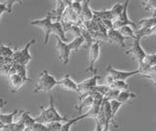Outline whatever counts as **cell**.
Returning a JSON list of instances; mask_svg holds the SVG:
<instances>
[{
	"mask_svg": "<svg viewBox=\"0 0 156 131\" xmlns=\"http://www.w3.org/2000/svg\"><path fill=\"white\" fill-rule=\"evenodd\" d=\"M58 83V80L49 74L48 71H43L40 74L37 86L33 89V93H49Z\"/></svg>",
	"mask_w": 156,
	"mask_h": 131,
	"instance_id": "obj_3",
	"label": "cell"
},
{
	"mask_svg": "<svg viewBox=\"0 0 156 131\" xmlns=\"http://www.w3.org/2000/svg\"><path fill=\"white\" fill-rule=\"evenodd\" d=\"M110 106H111L112 115H113V118H115V115L117 114V111H118V110L121 108V106H123V104H122L121 102L117 101V100H112V101H110Z\"/></svg>",
	"mask_w": 156,
	"mask_h": 131,
	"instance_id": "obj_32",
	"label": "cell"
},
{
	"mask_svg": "<svg viewBox=\"0 0 156 131\" xmlns=\"http://www.w3.org/2000/svg\"><path fill=\"white\" fill-rule=\"evenodd\" d=\"M15 52L12 48L8 46H5L4 44H1V50H0V55H1V59H8V58H13Z\"/></svg>",
	"mask_w": 156,
	"mask_h": 131,
	"instance_id": "obj_24",
	"label": "cell"
},
{
	"mask_svg": "<svg viewBox=\"0 0 156 131\" xmlns=\"http://www.w3.org/2000/svg\"><path fill=\"white\" fill-rule=\"evenodd\" d=\"M9 79H10V82H11V84L13 86V92L15 91H18L21 87L26 83V81H24L21 76L19 75L15 74V75H12L9 76Z\"/></svg>",
	"mask_w": 156,
	"mask_h": 131,
	"instance_id": "obj_17",
	"label": "cell"
},
{
	"mask_svg": "<svg viewBox=\"0 0 156 131\" xmlns=\"http://www.w3.org/2000/svg\"><path fill=\"white\" fill-rule=\"evenodd\" d=\"M17 75H19L20 76L22 77V78L27 82L29 81V78L27 77V67L24 66H22V65H19V67H18V71H17Z\"/></svg>",
	"mask_w": 156,
	"mask_h": 131,
	"instance_id": "obj_31",
	"label": "cell"
},
{
	"mask_svg": "<svg viewBox=\"0 0 156 131\" xmlns=\"http://www.w3.org/2000/svg\"><path fill=\"white\" fill-rule=\"evenodd\" d=\"M86 118V115L85 114L84 115H78L77 118H72V119H68L66 122H63L62 123V129L61 131H70V128H71V126L73 124H75L77 121H80L82 119H84Z\"/></svg>",
	"mask_w": 156,
	"mask_h": 131,
	"instance_id": "obj_20",
	"label": "cell"
},
{
	"mask_svg": "<svg viewBox=\"0 0 156 131\" xmlns=\"http://www.w3.org/2000/svg\"><path fill=\"white\" fill-rule=\"evenodd\" d=\"M107 36H108V41H110L111 43H114V44L119 45L121 47H125L124 42L127 39V37L122 35L119 31L112 28L107 32Z\"/></svg>",
	"mask_w": 156,
	"mask_h": 131,
	"instance_id": "obj_12",
	"label": "cell"
},
{
	"mask_svg": "<svg viewBox=\"0 0 156 131\" xmlns=\"http://www.w3.org/2000/svg\"><path fill=\"white\" fill-rule=\"evenodd\" d=\"M53 15L52 12H48L47 15L44 17L43 19H39V20H35L31 22L32 26H36L38 27H40L43 30L44 33H45V37H44V46H46L49 42V37L50 35L53 33Z\"/></svg>",
	"mask_w": 156,
	"mask_h": 131,
	"instance_id": "obj_4",
	"label": "cell"
},
{
	"mask_svg": "<svg viewBox=\"0 0 156 131\" xmlns=\"http://www.w3.org/2000/svg\"><path fill=\"white\" fill-rule=\"evenodd\" d=\"M20 120L23 121V124L26 125L27 130L30 127L31 125H33L36 122L35 118H32L30 115H29V111H22V116H21V118H20Z\"/></svg>",
	"mask_w": 156,
	"mask_h": 131,
	"instance_id": "obj_21",
	"label": "cell"
},
{
	"mask_svg": "<svg viewBox=\"0 0 156 131\" xmlns=\"http://www.w3.org/2000/svg\"><path fill=\"white\" fill-rule=\"evenodd\" d=\"M135 98H138V95H136V94L132 93V92H129V91H121L120 94L118 95V97H117V101L121 102L122 104H125L129 100L135 99Z\"/></svg>",
	"mask_w": 156,
	"mask_h": 131,
	"instance_id": "obj_22",
	"label": "cell"
},
{
	"mask_svg": "<svg viewBox=\"0 0 156 131\" xmlns=\"http://www.w3.org/2000/svg\"><path fill=\"white\" fill-rule=\"evenodd\" d=\"M58 85L62 87L63 89H66L68 91H74L78 93V83H76L74 80L71 79L68 75H66L63 78L58 80Z\"/></svg>",
	"mask_w": 156,
	"mask_h": 131,
	"instance_id": "obj_13",
	"label": "cell"
},
{
	"mask_svg": "<svg viewBox=\"0 0 156 131\" xmlns=\"http://www.w3.org/2000/svg\"><path fill=\"white\" fill-rule=\"evenodd\" d=\"M68 5V1L66 0H58L56 1V8L55 10L51 11L53 15V20L55 19V22H62V18L63 13Z\"/></svg>",
	"mask_w": 156,
	"mask_h": 131,
	"instance_id": "obj_11",
	"label": "cell"
},
{
	"mask_svg": "<svg viewBox=\"0 0 156 131\" xmlns=\"http://www.w3.org/2000/svg\"><path fill=\"white\" fill-rule=\"evenodd\" d=\"M129 2L130 1H125V8H124V11L123 13L121 14V16L115 20L113 22V28L114 30H120L121 27H126V26H129V27H133V28H136V25L133 22L131 21L129 19V16H128V5H129Z\"/></svg>",
	"mask_w": 156,
	"mask_h": 131,
	"instance_id": "obj_9",
	"label": "cell"
},
{
	"mask_svg": "<svg viewBox=\"0 0 156 131\" xmlns=\"http://www.w3.org/2000/svg\"><path fill=\"white\" fill-rule=\"evenodd\" d=\"M140 39H141L140 37L136 36V38L134 39V43H133V45H132V47L130 48L129 50H127L125 52L126 55H129V54L133 55L135 57V59L138 61L140 67L143 66L144 62L145 60V57H146V55H147L145 53V51L143 49L141 45H140Z\"/></svg>",
	"mask_w": 156,
	"mask_h": 131,
	"instance_id": "obj_6",
	"label": "cell"
},
{
	"mask_svg": "<svg viewBox=\"0 0 156 131\" xmlns=\"http://www.w3.org/2000/svg\"><path fill=\"white\" fill-rule=\"evenodd\" d=\"M101 43L100 41H95L89 49V67L86 69V71H91L96 74L97 70L95 69V64L100 58L101 53Z\"/></svg>",
	"mask_w": 156,
	"mask_h": 131,
	"instance_id": "obj_7",
	"label": "cell"
},
{
	"mask_svg": "<svg viewBox=\"0 0 156 131\" xmlns=\"http://www.w3.org/2000/svg\"><path fill=\"white\" fill-rule=\"evenodd\" d=\"M109 90H110V87L107 86V85H98L96 88H95V91L97 92V93L101 94L104 97L106 95V93Z\"/></svg>",
	"mask_w": 156,
	"mask_h": 131,
	"instance_id": "obj_35",
	"label": "cell"
},
{
	"mask_svg": "<svg viewBox=\"0 0 156 131\" xmlns=\"http://www.w3.org/2000/svg\"><path fill=\"white\" fill-rule=\"evenodd\" d=\"M143 7L145 9V10H152L155 11L156 10V0H147V1H143Z\"/></svg>",
	"mask_w": 156,
	"mask_h": 131,
	"instance_id": "obj_33",
	"label": "cell"
},
{
	"mask_svg": "<svg viewBox=\"0 0 156 131\" xmlns=\"http://www.w3.org/2000/svg\"><path fill=\"white\" fill-rule=\"evenodd\" d=\"M120 92L119 90H115V89H111L107 92L106 95L105 96V99L107 100V101H112V100H117V97H118V95L120 94Z\"/></svg>",
	"mask_w": 156,
	"mask_h": 131,
	"instance_id": "obj_29",
	"label": "cell"
},
{
	"mask_svg": "<svg viewBox=\"0 0 156 131\" xmlns=\"http://www.w3.org/2000/svg\"><path fill=\"white\" fill-rule=\"evenodd\" d=\"M62 123L63 122H52L46 125L48 126V128L50 131H61Z\"/></svg>",
	"mask_w": 156,
	"mask_h": 131,
	"instance_id": "obj_36",
	"label": "cell"
},
{
	"mask_svg": "<svg viewBox=\"0 0 156 131\" xmlns=\"http://www.w3.org/2000/svg\"><path fill=\"white\" fill-rule=\"evenodd\" d=\"M156 66V54H147L145 57L144 64L140 67H149Z\"/></svg>",
	"mask_w": 156,
	"mask_h": 131,
	"instance_id": "obj_26",
	"label": "cell"
},
{
	"mask_svg": "<svg viewBox=\"0 0 156 131\" xmlns=\"http://www.w3.org/2000/svg\"><path fill=\"white\" fill-rule=\"evenodd\" d=\"M27 130L29 131H50L46 124L38 123V122H35L33 125H31Z\"/></svg>",
	"mask_w": 156,
	"mask_h": 131,
	"instance_id": "obj_30",
	"label": "cell"
},
{
	"mask_svg": "<svg viewBox=\"0 0 156 131\" xmlns=\"http://www.w3.org/2000/svg\"><path fill=\"white\" fill-rule=\"evenodd\" d=\"M15 3H21L16 0H8V1H0V17H2L3 13H12V7Z\"/></svg>",
	"mask_w": 156,
	"mask_h": 131,
	"instance_id": "obj_19",
	"label": "cell"
},
{
	"mask_svg": "<svg viewBox=\"0 0 156 131\" xmlns=\"http://www.w3.org/2000/svg\"><path fill=\"white\" fill-rule=\"evenodd\" d=\"M89 3H90L89 0L82 1V12L80 15V21L82 23L89 22L94 19V13H93V10L90 8Z\"/></svg>",
	"mask_w": 156,
	"mask_h": 131,
	"instance_id": "obj_14",
	"label": "cell"
},
{
	"mask_svg": "<svg viewBox=\"0 0 156 131\" xmlns=\"http://www.w3.org/2000/svg\"><path fill=\"white\" fill-rule=\"evenodd\" d=\"M36 122L43 123V124H49L52 122H66L68 120L67 118L62 115L57 109L55 108V104H54V98L53 95L50 94V102H49V107L44 109L41 107V113L37 118H35Z\"/></svg>",
	"mask_w": 156,
	"mask_h": 131,
	"instance_id": "obj_2",
	"label": "cell"
},
{
	"mask_svg": "<svg viewBox=\"0 0 156 131\" xmlns=\"http://www.w3.org/2000/svg\"><path fill=\"white\" fill-rule=\"evenodd\" d=\"M65 28H63V26L62 22H55L53 24V33H55V35L58 36V38L66 42V37L65 35Z\"/></svg>",
	"mask_w": 156,
	"mask_h": 131,
	"instance_id": "obj_15",
	"label": "cell"
},
{
	"mask_svg": "<svg viewBox=\"0 0 156 131\" xmlns=\"http://www.w3.org/2000/svg\"><path fill=\"white\" fill-rule=\"evenodd\" d=\"M122 35H124L125 37L127 38H133V39H135L136 38V32H134L133 28H132V27H129V26H126V27H121L120 30H118Z\"/></svg>",
	"mask_w": 156,
	"mask_h": 131,
	"instance_id": "obj_27",
	"label": "cell"
},
{
	"mask_svg": "<svg viewBox=\"0 0 156 131\" xmlns=\"http://www.w3.org/2000/svg\"><path fill=\"white\" fill-rule=\"evenodd\" d=\"M140 25L141 27H156V18H149V19H143V20L140 21Z\"/></svg>",
	"mask_w": 156,
	"mask_h": 131,
	"instance_id": "obj_28",
	"label": "cell"
},
{
	"mask_svg": "<svg viewBox=\"0 0 156 131\" xmlns=\"http://www.w3.org/2000/svg\"><path fill=\"white\" fill-rule=\"evenodd\" d=\"M33 43H35V39L29 40L23 49L15 52V54L13 56V60L16 64L22 65L24 67H27L28 65L29 61L31 60V56L29 54V47H30Z\"/></svg>",
	"mask_w": 156,
	"mask_h": 131,
	"instance_id": "obj_5",
	"label": "cell"
},
{
	"mask_svg": "<svg viewBox=\"0 0 156 131\" xmlns=\"http://www.w3.org/2000/svg\"><path fill=\"white\" fill-rule=\"evenodd\" d=\"M94 102H95V99H94V95H92V96H90V97H88V98H86V99H84V100H82V101H80V105L78 106V107H76V109H77V111H78V113L79 114H81V111H82V110L84 109V108H92L93 107V105H94Z\"/></svg>",
	"mask_w": 156,
	"mask_h": 131,
	"instance_id": "obj_23",
	"label": "cell"
},
{
	"mask_svg": "<svg viewBox=\"0 0 156 131\" xmlns=\"http://www.w3.org/2000/svg\"><path fill=\"white\" fill-rule=\"evenodd\" d=\"M99 79H100V75L94 74L90 78L79 82L78 83V94L81 95L83 93H86V92L93 91L98 86L97 82Z\"/></svg>",
	"mask_w": 156,
	"mask_h": 131,
	"instance_id": "obj_10",
	"label": "cell"
},
{
	"mask_svg": "<svg viewBox=\"0 0 156 131\" xmlns=\"http://www.w3.org/2000/svg\"><path fill=\"white\" fill-rule=\"evenodd\" d=\"M56 39H57L56 47L58 52V58H60L61 62L63 65H67L68 62H69L70 52L71 51L77 52L78 49L85 43V39L82 36L75 37L70 43L63 42L61 38H58V36H56Z\"/></svg>",
	"mask_w": 156,
	"mask_h": 131,
	"instance_id": "obj_1",
	"label": "cell"
},
{
	"mask_svg": "<svg viewBox=\"0 0 156 131\" xmlns=\"http://www.w3.org/2000/svg\"><path fill=\"white\" fill-rule=\"evenodd\" d=\"M107 75H110L114 80H122V81H126L127 79L131 76H134L136 75H141V70H136L134 71H118L114 69L112 66H108L107 67Z\"/></svg>",
	"mask_w": 156,
	"mask_h": 131,
	"instance_id": "obj_8",
	"label": "cell"
},
{
	"mask_svg": "<svg viewBox=\"0 0 156 131\" xmlns=\"http://www.w3.org/2000/svg\"><path fill=\"white\" fill-rule=\"evenodd\" d=\"M71 7L78 16L80 17L81 12H82V1H78V0H75V1L71 2Z\"/></svg>",
	"mask_w": 156,
	"mask_h": 131,
	"instance_id": "obj_34",
	"label": "cell"
},
{
	"mask_svg": "<svg viewBox=\"0 0 156 131\" xmlns=\"http://www.w3.org/2000/svg\"><path fill=\"white\" fill-rule=\"evenodd\" d=\"M26 125L23 124V121L19 119L18 122L12 123L9 125H4L1 126V131H26Z\"/></svg>",
	"mask_w": 156,
	"mask_h": 131,
	"instance_id": "obj_16",
	"label": "cell"
},
{
	"mask_svg": "<svg viewBox=\"0 0 156 131\" xmlns=\"http://www.w3.org/2000/svg\"><path fill=\"white\" fill-rule=\"evenodd\" d=\"M109 87L111 89H115V90H119V91H127V89L129 88V85L125 81L115 80L113 83L109 85Z\"/></svg>",
	"mask_w": 156,
	"mask_h": 131,
	"instance_id": "obj_25",
	"label": "cell"
},
{
	"mask_svg": "<svg viewBox=\"0 0 156 131\" xmlns=\"http://www.w3.org/2000/svg\"><path fill=\"white\" fill-rule=\"evenodd\" d=\"M19 113L18 110H15L14 111L10 114H0V120H1V126L9 125L14 123V118L15 115Z\"/></svg>",
	"mask_w": 156,
	"mask_h": 131,
	"instance_id": "obj_18",
	"label": "cell"
}]
</instances>
